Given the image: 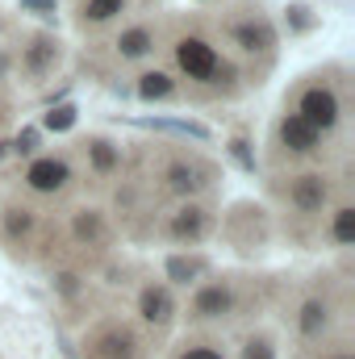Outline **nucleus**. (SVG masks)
Listing matches in <instances>:
<instances>
[{
  "instance_id": "obj_1",
  "label": "nucleus",
  "mask_w": 355,
  "mask_h": 359,
  "mask_svg": "<svg viewBox=\"0 0 355 359\" xmlns=\"http://www.w3.org/2000/svg\"><path fill=\"white\" fill-rule=\"evenodd\" d=\"M176 63L188 72V80H217V76H226V63L213 55V46L209 42H201V38H184L176 46Z\"/></svg>"
},
{
  "instance_id": "obj_2",
  "label": "nucleus",
  "mask_w": 355,
  "mask_h": 359,
  "mask_svg": "<svg viewBox=\"0 0 355 359\" xmlns=\"http://www.w3.org/2000/svg\"><path fill=\"white\" fill-rule=\"evenodd\" d=\"M297 117H301L305 126H314V130H330V126L339 121V96L330 88H309L301 96Z\"/></svg>"
},
{
  "instance_id": "obj_3",
  "label": "nucleus",
  "mask_w": 355,
  "mask_h": 359,
  "mask_svg": "<svg viewBox=\"0 0 355 359\" xmlns=\"http://www.w3.org/2000/svg\"><path fill=\"white\" fill-rule=\"evenodd\" d=\"M326 196H330V184L322 176H297L293 180V188H288V201L301 209V213H318L322 205H326Z\"/></svg>"
},
{
  "instance_id": "obj_4",
  "label": "nucleus",
  "mask_w": 355,
  "mask_h": 359,
  "mask_svg": "<svg viewBox=\"0 0 355 359\" xmlns=\"http://www.w3.org/2000/svg\"><path fill=\"white\" fill-rule=\"evenodd\" d=\"M25 180H29L34 192H59V188L72 180V172H67L63 159H38V163L25 172Z\"/></svg>"
},
{
  "instance_id": "obj_5",
  "label": "nucleus",
  "mask_w": 355,
  "mask_h": 359,
  "mask_svg": "<svg viewBox=\"0 0 355 359\" xmlns=\"http://www.w3.org/2000/svg\"><path fill=\"white\" fill-rule=\"evenodd\" d=\"M280 138H284V147H288V151H297V155H309V151L318 147V130H314V126H305L297 113H288V117L280 121Z\"/></svg>"
},
{
  "instance_id": "obj_6",
  "label": "nucleus",
  "mask_w": 355,
  "mask_h": 359,
  "mask_svg": "<svg viewBox=\"0 0 355 359\" xmlns=\"http://www.w3.org/2000/svg\"><path fill=\"white\" fill-rule=\"evenodd\" d=\"M138 309H142V318L151 322V326H168L172 322V313H176V305H172V292L168 288H142V301H138Z\"/></svg>"
},
{
  "instance_id": "obj_7",
  "label": "nucleus",
  "mask_w": 355,
  "mask_h": 359,
  "mask_svg": "<svg viewBox=\"0 0 355 359\" xmlns=\"http://www.w3.org/2000/svg\"><path fill=\"white\" fill-rule=\"evenodd\" d=\"M205 226H209V217H205V209H201V205H188V209H180L176 217H172V226H168V234H172L176 243H196V238L205 234Z\"/></svg>"
},
{
  "instance_id": "obj_8",
  "label": "nucleus",
  "mask_w": 355,
  "mask_h": 359,
  "mask_svg": "<svg viewBox=\"0 0 355 359\" xmlns=\"http://www.w3.org/2000/svg\"><path fill=\"white\" fill-rule=\"evenodd\" d=\"M55 63H59V42L55 38H34L25 46V72L29 76H46Z\"/></svg>"
},
{
  "instance_id": "obj_9",
  "label": "nucleus",
  "mask_w": 355,
  "mask_h": 359,
  "mask_svg": "<svg viewBox=\"0 0 355 359\" xmlns=\"http://www.w3.org/2000/svg\"><path fill=\"white\" fill-rule=\"evenodd\" d=\"M230 301H234V297H230L226 284H209V288L196 292V305H192V309H196L201 318H222V313H230Z\"/></svg>"
},
{
  "instance_id": "obj_10",
  "label": "nucleus",
  "mask_w": 355,
  "mask_h": 359,
  "mask_svg": "<svg viewBox=\"0 0 355 359\" xmlns=\"http://www.w3.org/2000/svg\"><path fill=\"white\" fill-rule=\"evenodd\" d=\"M234 42L243 50H267L276 42V34H272L267 21H243V25H234Z\"/></svg>"
},
{
  "instance_id": "obj_11",
  "label": "nucleus",
  "mask_w": 355,
  "mask_h": 359,
  "mask_svg": "<svg viewBox=\"0 0 355 359\" xmlns=\"http://www.w3.org/2000/svg\"><path fill=\"white\" fill-rule=\"evenodd\" d=\"M138 126H147V130H163V134H184V138H196V142H205L209 138V126H201V121H180V117H151V121H138Z\"/></svg>"
},
{
  "instance_id": "obj_12",
  "label": "nucleus",
  "mask_w": 355,
  "mask_h": 359,
  "mask_svg": "<svg viewBox=\"0 0 355 359\" xmlns=\"http://www.w3.org/2000/svg\"><path fill=\"white\" fill-rule=\"evenodd\" d=\"M92 355L96 359H138V351H134V339H130L126 330H113V334H105V339L96 343Z\"/></svg>"
},
{
  "instance_id": "obj_13",
  "label": "nucleus",
  "mask_w": 355,
  "mask_h": 359,
  "mask_svg": "<svg viewBox=\"0 0 355 359\" xmlns=\"http://www.w3.org/2000/svg\"><path fill=\"white\" fill-rule=\"evenodd\" d=\"M151 46H155V38H151V29H142V25H134V29H126V34L117 38L121 59H142Z\"/></svg>"
},
{
  "instance_id": "obj_14",
  "label": "nucleus",
  "mask_w": 355,
  "mask_h": 359,
  "mask_svg": "<svg viewBox=\"0 0 355 359\" xmlns=\"http://www.w3.org/2000/svg\"><path fill=\"white\" fill-rule=\"evenodd\" d=\"M326 322H330V309H326L322 301H305V309H301V330H305V334H318V330H326Z\"/></svg>"
},
{
  "instance_id": "obj_15",
  "label": "nucleus",
  "mask_w": 355,
  "mask_h": 359,
  "mask_svg": "<svg viewBox=\"0 0 355 359\" xmlns=\"http://www.w3.org/2000/svg\"><path fill=\"white\" fill-rule=\"evenodd\" d=\"M138 96H142V100H159V96H172V80H168L163 72H147V76L138 80Z\"/></svg>"
},
{
  "instance_id": "obj_16",
  "label": "nucleus",
  "mask_w": 355,
  "mask_h": 359,
  "mask_svg": "<svg viewBox=\"0 0 355 359\" xmlns=\"http://www.w3.org/2000/svg\"><path fill=\"white\" fill-rule=\"evenodd\" d=\"M168 184H172V192H196V188H201V172H196L192 163H176V168L168 172Z\"/></svg>"
},
{
  "instance_id": "obj_17",
  "label": "nucleus",
  "mask_w": 355,
  "mask_h": 359,
  "mask_svg": "<svg viewBox=\"0 0 355 359\" xmlns=\"http://www.w3.org/2000/svg\"><path fill=\"white\" fill-rule=\"evenodd\" d=\"M201 271H205V264H201V259H184V255H172V259H168V276H172L176 284H188V280H196Z\"/></svg>"
},
{
  "instance_id": "obj_18",
  "label": "nucleus",
  "mask_w": 355,
  "mask_h": 359,
  "mask_svg": "<svg viewBox=\"0 0 355 359\" xmlns=\"http://www.w3.org/2000/svg\"><path fill=\"white\" fill-rule=\"evenodd\" d=\"M76 238H84V243H100L105 238V222H100V213H80L76 217Z\"/></svg>"
},
{
  "instance_id": "obj_19",
  "label": "nucleus",
  "mask_w": 355,
  "mask_h": 359,
  "mask_svg": "<svg viewBox=\"0 0 355 359\" xmlns=\"http://www.w3.org/2000/svg\"><path fill=\"white\" fill-rule=\"evenodd\" d=\"M29 230H34L29 209H8V213H4V234H8V238H25Z\"/></svg>"
},
{
  "instance_id": "obj_20",
  "label": "nucleus",
  "mask_w": 355,
  "mask_h": 359,
  "mask_svg": "<svg viewBox=\"0 0 355 359\" xmlns=\"http://www.w3.org/2000/svg\"><path fill=\"white\" fill-rule=\"evenodd\" d=\"M88 159H92V168H96V172H113L121 155H117L109 142H88Z\"/></svg>"
},
{
  "instance_id": "obj_21",
  "label": "nucleus",
  "mask_w": 355,
  "mask_h": 359,
  "mask_svg": "<svg viewBox=\"0 0 355 359\" xmlns=\"http://www.w3.org/2000/svg\"><path fill=\"white\" fill-rule=\"evenodd\" d=\"M126 8V0H88L84 4V17L88 21H109V17H117Z\"/></svg>"
},
{
  "instance_id": "obj_22",
  "label": "nucleus",
  "mask_w": 355,
  "mask_h": 359,
  "mask_svg": "<svg viewBox=\"0 0 355 359\" xmlns=\"http://www.w3.org/2000/svg\"><path fill=\"white\" fill-rule=\"evenodd\" d=\"M72 126H76V109H72V104H51V113H46V130L63 134V130H72Z\"/></svg>"
},
{
  "instance_id": "obj_23",
  "label": "nucleus",
  "mask_w": 355,
  "mask_h": 359,
  "mask_svg": "<svg viewBox=\"0 0 355 359\" xmlns=\"http://www.w3.org/2000/svg\"><path fill=\"white\" fill-rule=\"evenodd\" d=\"M330 234H335V243H351L355 238V209H339L335 213V226H330Z\"/></svg>"
},
{
  "instance_id": "obj_24",
  "label": "nucleus",
  "mask_w": 355,
  "mask_h": 359,
  "mask_svg": "<svg viewBox=\"0 0 355 359\" xmlns=\"http://www.w3.org/2000/svg\"><path fill=\"white\" fill-rule=\"evenodd\" d=\"M230 155H234V163H239L243 172H255V155H251V142H247V138H234V142H230Z\"/></svg>"
},
{
  "instance_id": "obj_25",
  "label": "nucleus",
  "mask_w": 355,
  "mask_h": 359,
  "mask_svg": "<svg viewBox=\"0 0 355 359\" xmlns=\"http://www.w3.org/2000/svg\"><path fill=\"white\" fill-rule=\"evenodd\" d=\"M34 147H38V130H21V134L8 142V151H17V155H34Z\"/></svg>"
},
{
  "instance_id": "obj_26",
  "label": "nucleus",
  "mask_w": 355,
  "mask_h": 359,
  "mask_svg": "<svg viewBox=\"0 0 355 359\" xmlns=\"http://www.w3.org/2000/svg\"><path fill=\"white\" fill-rule=\"evenodd\" d=\"M288 25H293V29H309V25H314L309 8H305V4H288Z\"/></svg>"
},
{
  "instance_id": "obj_27",
  "label": "nucleus",
  "mask_w": 355,
  "mask_h": 359,
  "mask_svg": "<svg viewBox=\"0 0 355 359\" xmlns=\"http://www.w3.org/2000/svg\"><path fill=\"white\" fill-rule=\"evenodd\" d=\"M21 8H25V13H38V17H55V13H59L55 0H21Z\"/></svg>"
},
{
  "instance_id": "obj_28",
  "label": "nucleus",
  "mask_w": 355,
  "mask_h": 359,
  "mask_svg": "<svg viewBox=\"0 0 355 359\" xmlns=\"http://www.w3.org/2000/svg\"><path fill=\"white\" fill-rule=\"evenodd\" d=\"M243 359H272V347H267V343H247Z\"/></svg>"
},
{
  "instance_id": "obj_29",
  "label": "nucleus",
  "mask_w": 355,
  "mask_h": 359,
  "mask_svg": "<svg viewBox=\"0 0 355 359\" xmlns=\"http://www.w3.org/2000/svg\"><path fill=\"white\" fill-rule=\"evenodd\" d=\"M180 359H222V355H217L213 347H192V351H184Z\"/></svg>"
},
{
  "instance_id": "obj_30",
  "label": "nucleus",
  "mask_w": 355,
  "mask_h": 359,
  "mask_svg": "<svg viewBox=\"0 0 355 359\" xmlns=\"http://www.w3.org/2000/svg\"><path fill=\"white\" fill-rule=\"evenodd\" d=\"M4 72H8V59H4V55H0V80H4Z\"/></svg>"
},
{
  "instance_id": "obj_31",
  "label": "nucleus",
  "mask_w": 355,
  "mask_h": 359,
  "mask_svg": "<svg viewBox=\"0 0 355 359\" xmlns=\"http://www.w3.org/2000/svg\"><path fill=\"white\" fill-rule=\"evenodd\" d=\"M4 155H8V142H0V159H4Z\"/></svg>"
},
{
  "instance_id": "obj_32",
  "label": "nucleus",
  "mask_w": 355,
  "mask_h": 359,
  "mask_svg": "<svg viewBox=\"0 0 355 359\" xmlns=\"http://www.w3.org/2000/svg\"><path fill=\"white\" fill-rule=\"evenodd\" d=\"M335 359H351V355H335Z\"/></svg>"
}]
</instances>
